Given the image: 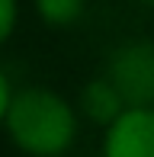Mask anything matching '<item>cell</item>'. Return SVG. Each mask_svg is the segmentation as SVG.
Here are the masks:
<instances>
[{"label":"cell","mask_w":154,"mask_h":157,"mask_svg":"<svg viewBox=\"0 0 154 157\" xmlns=\"http://www.w3.org/2000/svg\"><path fill=\"white\" fill-rule=\"evenodd\" d=\"M83 0H39V13L45 16V23H55V26H64L80 13Z\"/></svg>","instance_id":"5b68a950"},{"label":"cell","mask_w":154,"mask_h":157,"mask_svg":"<svg viewBox=\"0 0 154 157\" xmlns=\"http://www.w3.org/2000/svg\"><path fill=\"white\" fill-rule=\"evenodd\" d=\"M13 19H16V0H0V42L10 35Z\"/></svg>","instance_id":"8992f818"},{"label":"cell","mask_w":154,"mask_h":157,"mask_svg":"<svg viewBox=\"0 0 154 157\" xmlns=\"http://www.w3.org/2000/svg\"><path fill=\"white\" fill-rule=\"evenodd\" d=\"M83 112L100 125H113L125 112V103H122V96L116 93V87L109 80H93L83 90Z\"/></svg>","instance_id":"277c9868"},{"label":"cell","mask_w":154,"mask_h":157,"mask_svg":"<svg viewBox=\"0 0 154 157\" xmlns=\"http://www.w3.org/2000/svg\"><path fill=\"white\" fill-rule=\"evenodd\" d=\"M6 106H10V87H6L3 74H0V122H3V116H6Z\"/></svg>","instance_id":"52a82bcc"},{"label":"cell","mask_w":154,"mask_h":157,"mask_svg":"<svg viewBox=\"0 0 154 157\" xmlns=\"http://www.w3.org/2000/svg\"><path fill=\"white\" fill-rule=\"evenodd\" d=\"M106 157H154V109H125L106 132Z\"/></svg>","instance_id":"3957f363"},{"label":"cell","mask_w":154,"mask_h":157,"mask_svg":"<svg viewBox=\"0 0 154 157\" xmlns=\"http://www.w3.org/2000/svg\"><path fill=\"white\" fill-rule=\"evenodd\" d=\"M6 128L23 151L52 157L74 138V112L61 96L48 90H23L6 106Z\"/></svg>","instance_id":"6da1fadb"},{"label":"cell","mask_w":154,"mask_h":157,"mask_svg":"<svg viewBox=\"0 0 154 157\" xmlns=\"http://www.w3.org/2000/svg\"><path fill=\"white\" fill-rule=\"evenodd\" d=\"M113 87L122 103L132 99V109H144V103L154 99V52L148 45H135L116 58Z\"/></svg>","instance_id":"7a4b0ae2"},{"label":"cell","mask_w":154,"mask_h":157,"mask_svg":"<svg viewBox=\"0 0 154 157\" xmlns=\"http://www.w3.org/2000/svg\"><path fill=\"white\" fill-rule=\"evenodd\" d=\"M151 3H154V0H151Z\"/></svg>","instance_id":"ba28073f"}]
</instances>
